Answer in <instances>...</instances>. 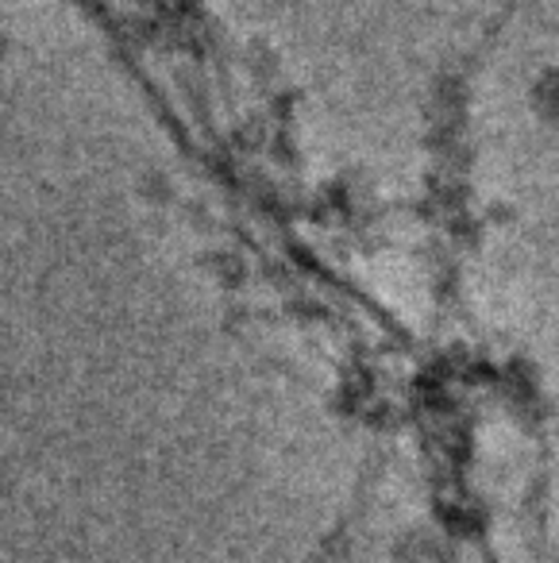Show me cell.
<instances>
[{
	"label": "cell",
	"mask_w": 559,
	"mask_h": 563,
	"mask_svg": "<svg viewBox=\"0 0 559 563\" xmlns=\"http://www.w3.org/2000/svg\"><path fill=\"white\" fill-rule=\"evenodd\" d=\"M528 109L540 124L559 128V63L544 66L528 86Z\"/></svg>",
	"instance_id": "1"
}]
</instances>
